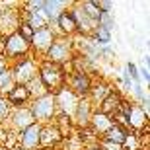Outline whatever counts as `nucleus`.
Segmentation results:
<instances>
[{"label":"nucleus","mask_w":150,"mask_h":150,"mask_svg":"<svg viewBox=\"0 0 150 150\" xmlns=\"http://www.w3.org/2000/svg\"><path fill=\"white\" fill-rule=\"evenodd\" d=\"M76 51H74V39L72 37H57L53 41L47 53L43 55L41 61L53 62V64H59V67H68L72 62Z\"/></svg>","instance_id":"nucleus-1"},{"label":"nucleus","mask_w":150,"mask_h":150,"mask_svg":"<svg viewBox=\"0 0 150 150\" xmlns=\"http://www.w3.org/2000/svg\"><path fill=\"white\" fill-rule=\"evenodd\" d=\"M37 76L43 82V86L47 88L49 94H55L57 90H61L64 86V80H67L64 68L59 67V64H53V62H47V61H39Z\"/></svg>","instance_id":"nucleus-2"},{"label":"nucleus","mask_w":150,"mask_h":150,"mask_svg":"<svg viewBox=\"0 0 150 150\" xmlns=\"http://www.w3.org/2000/svg\"><path fill=\"white\" fill-rule=\"evenodd\" d=\"M28 107L33 115L35 123H39V125L53 123L57 117V105H55V96L53 94H45L41 98H35L28 103Z\"/></svg>","instance_id":"nucleus-3"},{"label":"nucleus","mask_w":150,"mask_h":150,"mask_svg":"<svg viewBox=\"0 0 150 150\" xmlns=\"http://www.w3.org/2000/svg\"><path fill=\"white\" fill-rule=\"evenodd\" d=\"M2 55H4V59L8 61V67H10L12 62L22 61V59L31 55V47H29L28 41L16 31V33L4 37V53H2Z\"/></svg>","instance_id":"nucleus-4"},{"label":"nucleus","mask_w":150,"mask_h":150,"mask_svg":"<svg viewBox=\"0 0 150 150\" xmlns=\"http://www.w3.org/2000/svg\"><path fill=\"white\" fill-rule=\"evenodd\" d=\"M10 70H12V76H14L16 84L25 86L29 80H33V78L37 76L39 59H37V57H33V55H29V57H25V59H22V61L12 62Z\"/></svg>","instance_id":"nucleus-5"},{"label":"nucleus","mask_w":150,"mask_h":150,"mask_svg":"<svg viewBox=\"0 0 150 150\" xmlns=\"http://www.w3.org/2000/svg\"><path fill=\"white\" fill-rule=\"evenodd\" d=\"M125 119H127V131L137 134H148V115L140 109L139 103L125 101Z\"/></svg>","instance_id":"nucleus-6"},{"label":"nucleus","mask_w":150,"mask_h":150,"mask_svg":"<svg viewBox=\"0 0 150 150\" xmlns=\"http://www.w3.org/2000/svg\"><path fill=\"white\" fill-rule=\"evenodd\" d=\"M92 84H94L92 74L84 72V70H70L67 74V80H64V86L72 94H76L78 98H88L90 90H92Z\"/></svg>","instance_id":"nucleus-7"},{"label":"nucleus","mask_w":150,"mask_h":150,"mask_svg":"<svg viewBox=\"0 0 150 150\" xmlns=\"http://www.w3.org/2000/svg\"><path fill=\"white\" fill-rule=\"evenodd\" d=\"M33 123H35V119H33V115H31V111H29V107L23 105V107H12L10 117H8V121L4 123V127L8 129L10 133L20 134L23 129H28L29 125H33Z\"/></svg>","instance_id":"nucleus-8"},{"label":"nucleus","mask_w":150,"mask_h":150,"mask_svg":"<svg viewBox=\"0 0 150 150\" xmlns=\"http://www.w3.org/2000/svg\"><path fill=\"white\" fill-rule=\"evenodd\" d=\"M55 105H57V115H62V117H68V119H72L74 111H76V105L80 98L76 94H72L67 86H62L61 90H57L55 94Z\"/></svg>","instance_id":"nucleus-9"},{"label":"nucleus","mask_w":150,"mask_h":150,"mask_svg":"<svg viewBox=\"0 0 150 150\" xmlns=\"http://www.w3.org/2000/svg\"><path fill=\"white\" fill-rule=\"evenodd\" d=\"M57 39L55 31L51 28H43V29H37V31H33V37H31V41H29V47H31V55L37 57L39 61L43 59V55L47 53V49H49L51 45H53V41Z\"/></svg>","instance_id":"nucleus-10"},{"label":"nucleus","mask_w":150,"mask_h":150,"mask_svg":"<svg viewBox=\"0 0 150 150\" xmlns=\"http://www.w3.org/2000/svg\"><path fill=\"white\" fill-rule=\"evenodd\" d=\"M61 142H62V134H61V131L57 129L55 123L41 125V131H39V150L59 148Z\"/></svg>","instance_id":"nucleus-11"},{"label":"nucleus","mask_w":150,"mask_h":150,"mask_svg":"<svg viewBox=\"0 0 150 150\" xmlns=\"http://www.w3.org/2000/svg\"><path fill=\"white\" fill-rule=\"evenodd\" d=\"M68 12H70V16H72V20H74L76 33H80L82 37H90L98 23H94L86 14H84V10L80 8V2H72V6L68 8Z\"/></svg>","instance_id":"nucleus-12"},{"label":"nucleus","mask_w":150,"mask_h":150,"mask_svg":"<svg viewBox=\"0 0 150 150\" xmlns=\"http://www.w3.org/2000/svg\"><path fill=\"white\" fill-rule=\"evenodd\" d=\"M18 25H20L18 8H2L0 10V35L8 37V35L16 33Z\"/></svg>","instance_id":"nucleus-13"},{"label":"nucleus","mask_w":150,"mask_h":150,"mask_svg":"<svg viewBox=\"0 0 150 150\" xmlns=\"http://www.w3.org/2000/svg\"><path fill=\"white\" fill-rule=\"evenodd\" d=\"M39 131H41V125L33 123L29 125L28 129H23L22 133L18 134V142L22 150H39Z\"/></svg>","instance_id":"nucleus-14"},{"label":"nucleus","mask_w":150,"mask_h":150,"mask_svg":"<svg viewBox=\"0 0 150 150\" xmlns=\"http://www.w3.org/2000/svg\"><path fill=\"white\" fill-rule=\"evenodd\" d=\"M96 107L90 103L88 98H80V101H78V105H76V111H74L72 115V125H76L78 129H88L90 125V117H92V113H94Z\"/></svg>","instance_id":"nucleus-15"},{"label":"nucleus","mask_w":150,"mask_h":150,"mask_svg":"<svg viewBox=\"0 0 150 150\" xmlns=\"http://www.w3.org/2000/svg\"><path fill=\"white\" fill-rule=\"evenodd\" d=\"M72 6V2H64V0H43V8H41V12H43V16L47 18V22L55 23L57 18L61 16L62 12H67L68 8Z\"/></svg>","instance_id":"nucleus-16"},{"label":"nucleus","mask_w":150,"mask_h":150,"mask_svg":"<svg viewBox=\"0 0 150 150\" xmlns=\"http://www.w3.org/2000/svg\"><path fill=\"white\" fill-rule=\"evenodd\" d=\"M113 125V119L109 115H103V113H100L98 109H94V113H92V117H90V125L88 129L92 131V133L98 137V139H101L103 134L109 131V127Z\"/></svg>","instance_id":"nucleus-17"},{"label":"nucleus","mask_w":150,"mask_h":150,"mask_svg":"<svg viewBox=\"0 0 150 150\" xmlns=\"http://www.w3.org/2000/svg\"><path fill=\"white\" fill-rule=\"evenodd\" d=\"M121 103H123V96L117 92V90H111L109 94L101 100V103L96 109L100 113H103V115H109V117H113L117 113V109L121 107Z\"/></svg>","instance_id":"nucleus-18"},{"label":"nucleus","mask_w":150,"mask_h":150,"mask_svg":"<svg viewBox=\"0 0 150 150\" xmlns=\"http://www.w3.org/2000/svg\"><path fill=\"white\" fill-rule=\"evenodd\" d=\"M4 98L8 100V103H10L12 107H23V105H28L29 101H31L28 88L22 86V84H16V86H14V88L4 96Z\"/></svg>","instance_id":"nucleus-19"},{"label":"nucleus","mask_w":150,"mask_h":150,"mask_svg":"<svg viewBox=\"0 0 150 150\" xmlns=\"http://www.w3.org/2000/svg\"><path fill=\"white\" fill-rule=\"evenodd\" d=\"M111 90H113L111 84H107V82H94V84H92V90H90V94H88L90 103H92L94 107H98L101 103V100H103Z\"/></svg>","instance_id":"nucleus-20"},{"label":"nucleus","mask_w":150,"mask_h":150,"mask_svg":"<svg viewBox=\"0 0 150 150\" xmlns=\"http://www.w3.org/2000/svg\"><path fill=\"white\" fill-rule=\"evenodd\" d=\"M129 131L125 127H121V125H117V123H113L111 127H109V131H107L101 139L107 140V142H113V144H119L121 146L123 142H125V139H127Z\"/></svg>","instance_id":"nucleus-21"},{"label":"nucleus","mask_w":150,"mask_h":150,"mask_svg":"<svg viewBox=\"0 0 150 150\" xmlns=\"http://www.w3.org/2000/svg\"><path fill=\"white\" fill-rule=\"evenodd\" d=\"M23 22L28 23V25L33 29V31H37V29H43V28H49V22H47V18L43 16V12H41V10H39V12H28Z\"/></svg>","instance_id":"nucleus-22"},{"label":"nucleus","mask_w":150,"mask_h":150,"mask_svg":"<svg viewBox=\"0 0 150 150\" xmlns=\"http://www.w3.org/2000/svg\"><path fill=\"white\" fill-rule=\"evenodd\" d=\"M14 86H16V80H14V76H12L10 67H6L4 70L0 72V96H6Z\"/></svg>","instance_id":"nucleus-23"},{"label":"nucleus","mask_w":150,"mask_h":150,"mask_svg":"<svg viewBox=\"0 0 150 150\" xmlns=\"http://www.w3.org/2000/svg\"><path fill=\"white\" fill-rule=\"evenodd\" d=\"M80 8L84 10V14H86L92 22L98 23V20H100V16H101L100 8H98V0H86V2H80Z\"/></svg>","instance_id":"nucleus-24"},{"label":"nucleus","mask_w":150,"mask_h":150,"mask_svg":"<svg viewBox=\"0 0 150 150\" xmlns=\"http://www.w3.org/2000/svg\"><path fill=\"white\" fill-rule=\"evenodd\" d=\"M25 88H28L29 98H31V100H35V98H41V96H45V94H49V92H47V88L43 86V82L39 80V76H35L33 80H29V82L25 84Z\"/></svg>","instance_id":"nucleus-25"},{"label":"nucleus","mask_w":150,"mask_h":150,"mask_svg":"<svg viewBox=\"0 0 150 150\" xmlns=\"http://www.w3.org/2000/svg\"><path fill=\"white\" fill-rule=\"evenodd\" d=\"M90 37H92L94 43L100 45V47H105V45L111 43V31H107V29L100 28V25H96V28H94V31H92Z\"/></svg>","instance_id":"nucleus-26"},{"label":"nucleus","mask_w":150,"mask_h":150,"mask_svg":"<svg viewBox=\"0 0 150 150\" xmlns=\"http://www.w3.org/2000/svg\"><path fill=\"white\" fill-rule=\"evenodd\" d=\"M98 25L107 31H113L115 29V18H113V12H101L100 20H98Z\"/></svg>","instance_id":"nucleus-27"},{"label":"nucleus","mask_w":150,"mask_h":150,"mask_svg":"<svg viewBox=\"0 0 150 150\" xmlns=\"http://www.w3.org/2000/svg\"><path fill=\"white\" fill-rule=\"evenodd\" d=\"M10 111H12V105L8 103V100H6L4 96H0V125H4L8 121Z\"/></svg>","instance_id":"nucleus-28"},{"label":"nucleus","mask_w":150,"mask_h":150,"mask_svg":"<svg viewBox=\"0 0 150 150\" xmlns=\"http://www.w3.org/2000/svg\"><path fill=\"white\" fill-rule=\"evenodd\" d=\"M125 70H127V74L131 76V80H133V84H140V76H139V67L134 64V62H127V67H125Z\"/></svg>","instance_id":"nucleus-29"},{"label":"nucleus","mask_w":150,"mask_h":150,"mask_svg":"<svg viewBox=\"0 0 150 150\" xmlns=\"http://www.w3.org/2000/svg\"><path fill=\"white\" fill-rule=\"evenodd\" d=\"M18 33H20V35H22V37L29 43V41H31V37H33V29L29 28L25 22H20V25H18Z\"/></svg>","instance_id":"nucleus-30"},{"label":"nucleus","mask_w":150,"mask_h":150,"mask_svg":"<svg viewBox=\"0 0 150 150\" xmlns=\"http://www.w3.org/2000/svg\"><path fill=\"white\" fill-rule=\"evenodd\" d=\"M22 8L25 12H39L41 8H43V0H29V2H25Z\"/></svg>","instance_id":"nucleus-31"},{"label":"nucleus","mask_w":150,"mask_h":150,"mask_svg":"<svg viewBox=\"0 0 150 150\" xmlns=\"http://www.w3.org/2000/svg\"><path fill=\"white\" fill-rule=\"evenodd\" d=\"M98 8H100V12H111L113 2H109V0H98Z\"/></svg>","instance_id":"nucleus-32"},{"label":"nucleus","mask_w":150,"mask_h":150,"mask_svg":"<svg viewBox=\"0 0 150 150\" xmlns=\"http://www.w3.org/2000/svg\"><path fill=\"white\" fill-rule=\"evenodd\" d=\"M113 55H115V51H113L109 45L100 47V57H103V59H113Z\"/></svg>","instance_id":"nucleus-33"},{"label":"nucleus","mask_w":150,"mask_h":150,"mask_svg":"<svg viewBox=\"0 0 150 150\" xmlns=\"http://www.w3.org/2000/svg\"><path fill=\"white\" fill-rule=\"evenodd\" d=\"M133 80H131V76H129L127 74V70H123V88L127 90V92H131V90H133Z\"/></svg>","instance_id":"nucleus-34"},{"label":"nucleus","mask_w":150,"mask_h":150,"mask_svg":"<svg viewBox=\"0 0 150 150\" xmlns=\"http://www.w3.org/2000/svg\"><path fill=\"white\" fill-rule=\"evenodd\" d=\"M6 67H8V61L4 59V55H0V72H2Z\"/></svg>","instance_id":"nucleus-35"},{"label":"nucleus","mask_w":150,"mask_h":150,"mask_svg":"<svg viewBox=\"0 0 150 150\" xmlns=\"http://www.w3.org/2000/svg\"><path fill=\"white\" fill-rule=\"evenodd\" d=\"M2 53H4V37L0 35V55H2Z\"/></svg>","instance_id":"nucleus-36"},{"label":"nucleus","mask_w":150,"mask_h":150,"mask_svg":"<svg viewBox=\"0 0 150 150\" xmlns=\"http://www.w3.org/2000/svg\"><path fill=\"white\" fill-rule=\"evenodd\" d=\"M86 150H100V148H98V146H88Z\"/></svg>","instance_id":"nucleus-37"},{"label":"nucleus","mask_w":150,"mask_h":150,"mask_svg":"<svg viewBox=\"0 0 150 150\" xmlns=\"http://www.w3.org/2000/svg\"><path fill=\"white\" fill-rule=\"evenodd\" d=\"M0 150H8V148H4V146H2V144H0Z\"/></svg>","instance_id":"nucleus-38"}]
</instances>
